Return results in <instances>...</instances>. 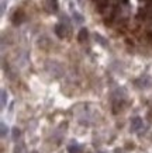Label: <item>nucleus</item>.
Wrapping results in <instances>:
<instances>
[{"mask_svg": "<svg viewBox=\"0 0 152 153\" xmlns=\"http://www.w3.org/2000/svg\"><path fill=\"white\" fill-rule=\"evenodd\" d=\"M142 128V120L139 117H134L131 120V132H138Z\"/></svg>", "mask_w": 152, "mask_h": 153, "instance_id": "1", "label": "nucleus"}, {"mask_svg": "<svg viewBox=\"0 0 152 153\" xmlns=\"http://www.w3.org/2000/svg\"><path fill=\"white\" fill-rule=\"evenodd\" d=\"M55 34L58 35L59 38H64L65 35H66V33H65V25L64 24H56L55 25Z\"/></svg>", "mask_w": 152, "mask_h": 153, "instance_id": "2", "label": "nucleus"}, {"mask_svg": "<svg viewBox=\"0 0 152 153\" xmlns=\"http://www.w3.org/2000/svg\"><path fill=\"white\" fill-rule=\"evenodd\" d=\"M78 39L80 42H83L85 39H88V30L86 28H82L80 31H79V35H78Z\"/></svg>", "mask_w": 152, "mask_h": 153, "instance_id": "3", "label": "nucleus"}, {"mask_svg": "<svg viewBox=\"0 0 152 153\" xmlns=\"http://www.w3.org/2000/svg\"><path fill=\"white\" fill-rule=\"evenodd\" d=\"M48 3H49L51 11H56V10H58V3H56V0H48Z\"/></svg>", "mask_w": 152, "mask_h": 153, "instance_id": "4", "label": "nucleus"}, {"mask_svg": "<svg viewBox=\"0 0 152 153\" xmlns=\"http://www.w3.org/2000/svg\"><path fill=\"white\" fill-rule=\"evenodd\" d=\"M73 20H75V21H76L78 24H82V23H83V17L78 13V11H73Z\"/></svg>", "mask_w": 152, "mask_h": 153, "instance_id": "5", "label": "nucleus"}, {"mask_svg": "<svg viewBox=\"0 0 152 153\" xmlns=\"http://www.w3.org/2000/svg\"><path fill=\"white\" fill-rule=\"evenodd\" d=\"M96 41H97V42H100L103 47H106V45H107V42L104 41V38L101 37V35H99V34H96Z\"/></svg>", "mask_w": 152, "mask_h": 153, "instance_id": "6", "label": "nucleus"}, {"mask_svg": "<svg viewBox=\"0 0 152 153\" xmlns=\"http://www.w3.org/2000/svg\"><path fill=\"white\" fill-rule=\"evenodd\" d=\"M68 150H69V153H79V146H76V145H70L69 148H68Z\"/></svg>", "mask_w": 152, "mask_h": 153, "instance_id": "7", "label": "nucleus"}, {"mask_svg": "<svg viewBox=\"0 0 152 153\" xmlns=\"http://www.w3.org/2000/svg\"><path fill=\"white\" fill-rule=\"evenodd\" d=\"M19 136H20V131H19V128H13V139H14V140H17V139H19Z\"/></svg>", "mask_w": 152, "mask_h": 153, "instance_id": "8", "label": "nucleus"}, {"mask_svg": "<svg viewBox=\"0 0 152 153\" xmlns=\"http://www.w3.org/2000/svg\"><path fill=\"white\" fill-rule=\"evenodd\" d=\"M6 98H7V94H6V91L3 90V91H1V107L6 105Z\"/></svg>", "mask_w": 152, "mask_h": 153, "instance_id": "9", "label": "nucleus"}, {"mask_svg": "<svg viewBox=\"0 0 152 153\" xmlns=\"http://www.w3.org/2000/svg\"><path fill=\"white\" fill-rule=\"evenodd\" d=\"M6 132H7V126H6L4 122H1V138L6 136Z\"/></svg>", "mask_w": 152, "mask_h": 153, "instance_id": "10", "label": "nucleus"}, {"mask_svg": "<svg viewBox=\"0 0 152 153\" xmlns=\"http://www.w3.org/2000/svg\"><path fill=\"white\" fill-rule=\"evenodd\" d=\"M97 153H104V152H97Z\"/></svg>", "mask_w": 152, "mask_h": 153, "instance_id": "11", "label": "nucleus"}]
</instances>
